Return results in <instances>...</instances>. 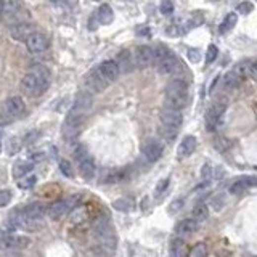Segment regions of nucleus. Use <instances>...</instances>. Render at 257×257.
<instances>
[{
	"label": "nucleus",
	"mask_w": 257,
	"mask_h": 257,
	"mask_svg": "<svg viewBox=\"0 0 257 257\" xmlns=\"http://www.w3.org/2000/svg\"><path fill=\"white\" fill-rule=\"evenodd\" d=\"M50 81H51V76H50L48 68L43 66V64H34V66H31V69L28 71V74L23 76L19 87H21L23 93L29 96H37V95H42L45 90L48 88Z\"/></svg>",
	"instance_id": "obj_1"
},
{
	"label": "nucleus",
	"mask_w": 257,
	"mask_h": 257,
	"mask_svg": "<svg viewBox=\"0 0 257 257\" xmlns=\"http://www.w3.org/2000/svg\"><path fill=\"white\" fill-rule=\"evenodd\" d=\"M166 106L182 109L188 101V86L183 79H173L166 86Z\"/></svg>",
	"instance_id": "obj_2"
},
{
	"label": "nucleus",
	"mask_w": 257,
	"mask_h": 257,
	"mask_svg": "<svg viewBox=\"0 0 257 257\" xmlns=\"http://www.w3.org/2000/svg\"><path fill=\"white\" fill-rule=\"evenodd\" d=\"M87 109H84L81 106L74 105L71 108V111L68 113L66 116V121H64L63 124V135L66 140H73L77 133H79L81 127L84 124V121H86V116H87Z\"/></svg>",
	"instance_id": "obj_3"
},
{
	"label": "nucleus",
	"mask_w": 257,
	"mask_h": 257,
	"mask_svg": "<svg viewBox=\"0 0 257 257\" xmlns=\"http://www.w3.org/2000/svg\"><path fill=\"white\" fill-rule=\"evenodd\" d=\"M154 53H156V68L161 74H171L175 71V68H178V60L175 58V55L172 53L171 50H167L163 45H159V47L154 50Z\"/></svg>",
	"instance_id": "obj_4"
},
{
	"label": "nucleus",
	"mask_w": 257,
	"mask_h": 257,
	"mask_svg": "<svg viewBox=\"0 0 257 257\" xmlns=\"http://www.w3.org/2000/svg\"><path fill=\"white\" fill-rule=\"evenodd\" d=\"M95 235L96 238L100 240L101 246L108 249V251H114L116 249V235L111 228V225L106 222V218H100V220H96L95 223Z\"/></svg>",
	"instance_id": "obj_5"
},
{
	"label": "nucleus",
	"mask_w": 257,
	"mask_h": 257,
	"mask_svg": "<svg viewBox=\"0 0 257 257\" xmlns=\"http://www.w3.org/2000/svg\"><path fill=\"white\" fill-rule=\"evenodd\" d=\"M225 109H227V100L225 98H217L209 106V109L206 111V127H208V130L212 132L220 126Z\"/></svg>",
	"instance_id": "obj_6"
},
{
	"label": "nucleus",
	"mask_w": 257,
	"mask_h": 257,
	"mask_svg": "<svg viewBox=\"0 0 257 257\" xmlns=\"http://www.w3.org/2000/svg\"><path fill=\"white\" fill-rule=\"evenodd\" d=\"M79 199L81 196H71L66 199H60V201H55L53 204L48 206V212L47 214L51 218H61L63 215L69 214L77 204H79Z\"/></svg>",
	"instance_id": "obj_7"
},
{
	"label": "nucleus",
	"mask_w": 257,
	"mask_h": 257,
	"mask_svg": "<svg viewBox=\"0 0 257 257\" xmlns=\"http://www.w3.org/2000/svg\"><path fill=\"white\" fill-rule=\"evenodd\" d=\"M74 156L79 163V171H81V175L84 178H92L95 175V163L93 159L90 158V154L87 153V150L84 146H77V150L74 153Z\"/></svg>",
	"instance_id": "obj_8"
},
{
	"label": "nucleus",
	"mask_w": 257,
	"mask_h": 257,
	"mask_svg": "<svg viewBox=\"0 0 257 257\" xmlns=\"http://www.w3.org/2000/svg\"><path fill=\"white\" fill-rule=\"evenodd\" d=\"M182 121H183V116L180 109L166 106V105L163 109H161V124H163V127L172 128V130H178V127L182 126Z\"/></svg>",
	"instance_id": "obj_9"
},
{
	"label": "nucleus",
	"mask_w": 257,
	"mask_h": 257,
	"mask_svg": "<svg viewBox=\"0 0 257 257\" xmlns=\"http://www.w3.org/2000/svg\"><path fill=\"white\" fill-rule=\"evenodd\" d=\"M133 58H135V66L140 69H145L154 63V60H156V53H154V50L150 47V45H140V47L135 48Z\"/></svg>",
	"instance_id": "obj_10"
},
{
	"label": "nucleus",
	"mask_w": 257,
	"mask_h": 257,
	"mask_svg": "<svg viewBox=\"0 0 257 257\" xmlns=\"http://www.w3.org/2000/svg\"><path fill=\"white\" fill-rule=\"evenodd\" d=\"M29 244V240L24 236H18L11 231H0V248L3 249H21Z\"/></svg>",
	"instance_id": "obj_11"
},
{
	"label": "nucleus",
	"mask_w": 257,
	"mask_h": 257,
	"mask_svg": "<svg viewBox=\"0 0 257 257\" xmlns=\"http://www.w3.org/2000/svg\"><path fill=\"white\" fill-rule=\"evenodd\" d=\"M26 47L31 51V53L34 55H41L43 51H47L48 47H50V42L47 36H43L42 32H34L28 41H26Z\"/></svg>",
	"instance_id": "obj_12"
},
{
	"label": "nucleus",
	"mask_w": 257,
	"mask_h": 257,
	"mask_svg": "<svg viewBox=\"0 0 257 257\" xmlns=\"http://www.w3.org/2000/svg\"><path fill=\"white\" fill-rule=\"evenodd\" d=\"M2 109H3V113L13 121V119H16V118H19V116L24 114L26 106H24V101L19 98V96H10V98L3 103Z\"/></svg>",
	"instance_id": "obj_13"
},
{
	"label": "nucleus",
	"mask_w": 257,
	"mask_h": 257,
	"mask_svg": "<svg viewBox=\"0 0 257 257\" xmlns=\"http://www.w3.org/2000/svg\"><path fill=\"white\" fill-rule=\"evenodd\" d=\"M34 32H37V31L34 29V26L28 21L13 24L10 28V36L15 39V41H19V42H26L32 34H34Z\"/></svg>",
	"instance_id": "obj_14"
},
{
	"label": "nucleus",
	"mask_w": 257,
	"mask_h": 257,
	"mask_svg": "<svg viewBox=\"0 0 257 257\" xmlns=\"http://www.w3.org/2000/svg\"><path fill=\"white\" fill-rule=\"evenodd\" d=\"M96 69H98V73L101 74V77H103V79H105L108 84L114 82V81L119 77V74H121V69H119L118 63H116L114 60L103 61Z\"/></svg>",
	"instance_id": "obj_15"
},
{
	"label": "nucleus",
	"mask_w": 257,
	"mask_h": 257,
	"mask_svg": "<svg viewBox=\"0 0 257 257\" xmlns=\"http://www.w3.org/2000/svg\"><path fill=\"white\" fill-rule=\"evenodd\" d=\"M86 87L88 90V93H98L108 87V82L101 77L98 69H93L92 73L86 77Z\"/></svg>",
	"instance_id": "obj_16"
},
{
	"label": "nucleus",
	"mask_w": 257,
	"mask_h": 257,
	"mask_svg": "<svg viewBox=\"0 0 257 257\" xmlns=\"http://www.w3.org/2000/svg\"><path fill=\"white\" fill-rule=\"evenodd\" d=\"M164 146L158 140H148L143 146V156L146 158L148 163H156V161L163 156Z\"/></svg>",
	"instance_id": "obj_17"
},
{
	"label": "nucleus",
	"mask_w": 257,
	"mask_h": 257,
	"mask_svg": "<svg viewBox=\"0 0 257 257\" xmlns=\"http://www.w3.org/2000/svg\"><path fill=\"white\" fill-rule=\"evenodd\" d=\"M116 63L121 69V73H130V71L135 68V58L128 50H122L121 53L116 58Z\"/></svg>",
	"instance_id": "obj_18"
},
{
	"label": "nucleus",
	"mask_w": 257,
	"mask_h": 257,
	"mask_svg": "<svg viewBox=\"0 0 257 257\" xmlns=\"http://www.w3.org/2000/svg\"><path fill=\"white\" fill-rule=\"evenodd\" d=\"M21 211H23L28 217L37 218V220H41V218L48 212V208H45V206H43L42 203H31V204H28V206H24V208H23Z\"/></svg>",
	"instance_id": "obj_19"
},
{
	"label": "nucleus",
	"mask_w": 257,
	"mask_h": 257,
	"mask_svg": "<svg viewBox=\"0 0 257 257\" xmlns=\"http://www.w3.org/2000/svg\"><path fill=\"white\" fill-rule=\"evenodd\" d=\"M196 145H198L196 138L191 137V135H186L178 145V151H177L178 158H186V156H190V154H193V151L196 150Z\"/></svg>",
	"instance_id": "obj_20"
},
{
	"label": "nucleus",
	"mask_w": 257,
	"mask_h": 257,
	"mask_svg": "<svg viewBox=\"0 0 257 257\" xmlns=\"http://www.w3.org/2000/svg\"><path fill=\"white\" fill-rule=\"evenodd\" d=\"M241 81H243V77L236 73L235 69H231V71H228L227 74L223 76V79H222V86H223V90H235L238 86H240L241 84Z\"/></svg>",
	"instance_id": "obj_21"
},
{
	"label": "nucleus",
	"mask_w": 257,
	"mask_h": 257,
	"mask_svg": "<svg viewBox=\"0 0 257 257\" xmlns=\"http://www.w3.org/2000/svg\"><path fill=\"white\" fill-rule=\"evenodd\" d=\"M196 230H198V222L195 220V218H183V220H180L175 225V231L182 236L195 233Z\"/></svg>",
	"instance_id": "obj_22"
},
{
	"label": "nucleus",
	"mask_w": 257,
	"mask_h": 257,
	"mask_svg": "<svg viewBox=\"0 0 257 257\" xmlns=\"http://www.w3.org/2000/svg\"><path fill=\"white\" fill-rule=\"evenodd\" d=\"M21 10L19 6V0H3V11H2V19L5 21H11V18Z\"/></svg>",
	"instance_id": "obj_23"
},
{
	"label": "nucleus",
	"mask_w": 257,
	"mask_h": 257,
	"mask_svg": "<svg viewBox=\"0 0 257 257\" xmlns=\"http://www.w3.org/2000/svg\"><path fill=\"white\" fill-rule=\"evenodd\" d=\"M32 169H34V161H16L13 166V175L16 178H23L24 175L31 173Z\"/></svg>",
	"instance_id": "obj_24"
},
{
	"label": "nucleus",
	"mask_w": 257,
	"mask_h": 257,
	"mask_svg": "<svg viewBox=\"0 0 257 257\" xmlns=\"http://www.w3.org/2000/svg\"><path fill=\"white\" fill-rule=\"evenodd\" d=\"M185 243L182 238H173L169 244V257H183Z\"/></svg>",
	"instance_id": "obj_25"
},
{
	"label": "nucleus",
	"mask_w": 257,
	"mask_h": 257,
	"mask_svg": "<svg viewBox=\"0 0 257 257\" xmlns=\"http://www.w3.org/2000/svg\"><path fill=\"white\" fill-rule=\"evenodd\" d=\"M114 18V13L111 10V6L109 5H101L98 8V13H96V19H98L100 24H109L113 21Z\"/></svg>",
	"instance_id": "obj_26"
},
{
	"label": "nucleus",
	"mask_w": 257,
	"mask_h": 257,
	"mask_svg": "<svg viewBox=\"0 0 257 257\" xmlns=\"http://www.w3.org/2000/svg\"><path fill=\"white\" fill-rule=\"evenodd\" d=\"M193 217H195L196 222H203L209 217V208L206 206V203L199 201L195 204V208H193Z\"/></svg>",
	"instance_id": "obj_27"
},
{
	"label": "nucleus",
	"mask_w": 257,
	"mask_h": 257,
	"mask_svg": "<svg viewBox=\"0 0 257 257\" xmlns=\"http://www.w3.org/2000/svg\"><path fill=\"white\" fill-rule=\"evenodd\" d=\"M37 183V177L34 173H28V175H24L23 178H18V186L21 190H31L34 188V185Z\"/></svg>",
	"instance_id": "obj_28"
},
{
	"label": "nucleus",
	"mask_w": 257,
	"mask_h": 257,
	"mask_svg": "<svg viewBox=\"0 0 257 257\" xmlns=\"http://www.w3.org/2000/svg\"><path fill=\"white\" fill-rule=\"evenodd\" d=\"M236 21H238V16L235 15V13H228V15L225 16V19L222 21V24H220V32H222V34L228 32L230 29H233Z\"/></svg>",
	"instance_id": "obj_29"
},
{
	"label": "nucleus",
	"mask_w": 257,
	"mask_h": 257,
	"mask_svg": "<svg viewBox=\"0 0 257 257\" xmlns=\"http://www.w3.org/2000/svg\"><path fill=\"white\" fill-rule=\"evenodd\" d=\"M249 186V183H248V177H243V178H240V180H236L235 183H231V186H230V191L233 193V195H241V193L246 190Z\"/></svg>",
	"instance_id": "obj_30"
},
{
	"label": "nucleus",
	"mask_w": 257,
	"mask_h": 257,
	"mask_svg": "<svg viewBox=\"0 0 257 257\" xmlns=\"http://www.w3.org/2000/svg\"><path fill=\"white\" fill-rule=\"evenodd\" d=\"M113 206H114V209H118L121 212H128V211H132L133 203H132V199L121 198V199H116Z\"/></svg>",
	"instance_id": "obj_31"
},
{
	"label": "nucleus",
	"mask_w": 257,
	"mask_h": 257,
	"mask_svg": "<svg viewBox=\"0 0 257 257\" xmlns=\"http://www.w3.org/2000/svg\"><path fill=\"white\" fill-rule=\"evenodd\" d=\"M206 256H208V246L204 243H198L188 253V257H206Z\"/></svg>",
	"instance_id": "obj_32"
},
{
	"label": "nucleus",
	"mask_w": 257,
	"mask_h": 257,
	"mask_svg": "<svg viewBox=\"0 0 257 257\" xmlns=\"http://www.w3.org/2000/svg\"><path fill=\"white\" fill-rule=\"evenodd\" d=\"M60 171L64 173L66 177H74V172H73V167L68 163V161H60Z\"/></svg>",
	"instance_id": "obj_33"
},
{
	"label": "nucleus",
	"mask_w": 257,
	"mask_h": 257,
	"mask_svg": "<svg viewBox=\"0 0 257 257\" xmlns=\"http://www.w3.org/2000/svg\"><path fill=\"white\" fill-rule=\"evenodd\" d=\"M169 183H171V178H164V180H161V182L158 183V186H156V191H154V195H156V196H161V195H163V193L167 190V186H169Z\"/></svg>",
	"instance_id": "obj_34"
},
{
	"label": "nucleus",
	"mask_w": 257,
	"mask_h": 257,
	"mask_svg": "<svg viewBox=\"0 0 257 257\" xmlns=\"http://www.w3.org/2000/svg\"><path fill=\"white\" fill-rule=\"evenodd\" d=\"M159 10H161V13H164V15H171L173 11V5L171 0H163L159 5Z\"/></svg>",
	"instance_id": "obj_35"
},
{
	"label": "nucleus",
	"mask_w": 257,
	"mask_h": 257,
	"mask_svg": "<svg viewBox=\"0 0 257 257\" xmlns=\"http://www.w3.org/2000/svg\"><path fill=\"white\" fill-rule=\"evenodd\" d=\"M10 201H11V191H8V190L0 191V208H5Z\"/></svg>",
	"instance_id": "obj_36"
},
{
	"label": "nucleus",
	"mask_w": 257,
	"mask_h": 257,
	"mask_svg": "<svg viewBox=\"0 0 257 257\" xmlns=\"http://www.w3.org/2000/svg\"><path fill=\"white\" fill-rule=\"evenodd\" d=\"M217 55H218V50H217L215 45H209V48H208V55H206V61H208V64L214 61L215 58H217Z\"/></svg>",
	"instance_id": "obj_37"
},
{
	"label": "nucleus",
	"mask_w": 257,
	"mask_h": 257,
	"mask_svg": "<svg viewBox=\"0 0 257 257\" xmlns=\"http://www.w3.org/2000/svg\"><path fill=\"white\" fill-rule=\"evenodd\" d=\"M253 8H254V6H253V3H251V2H243L238 10H240V13H243V15H248V13L253 11Z\"/></svg>",
	"instance_id": "obj_38"
},
{
	"label": "nucleus",
	"mask_w": 257,
	"mask_h": 257,
	"mask_svg": "<svg viewBox=\"0 0 257 257\" xmlns=\"http://www.w3.org/2000/svg\"><path fill=\"white\" fill-rule=\"evenodd\" d=\"M188 58H190V61H193V63H198L199 61V50H195V48H190L188 50Z\"/></svg>",
	"instance_id": "obj_39"
},
{
	"label": "nucleus",
	"mask_w": 257,
	"mask_h": 257,
	"mask_svg": "<svg viewBox=\"0 0 257 257\" xmlns=\"http://www.w3.org/2000/svg\"><path fill=\"white\" fill-rule=\"evenodd\" d=\"M211 173H212L211 166H209V164H204V166H203V171H201V175H203V178L208 180V178L211 177Z\"/></svg>",
	"instance_id": "obj_40"
},
{
	"label": "nucleus",
	"mask_w": 257,
	"mask_h": 257,
	"mask_svg": "<svg viewBox=\"0 0 257 257\" xmlns=\"http://www.w3.org/2000/svg\"><path fill=\"white\" fill-rule=\"evenodd\" d=\"M182 204H183V201L182 199H175V201H173L172 204H171V208H169V211L171 212H177L180 208H182Z\"/></svg>",
	"instance_id": "obj_41"
},
{
	"label": "nucleus",
	"mask_w": 257,
	"mask_h": 257,
	"mask_svg": "<svg viewBox=\"0 0 257 257\" xmlns=\"http://www.w3.org/2000/svg\"><path fill=\"white\" fill-rule=\"evenodd\" d=\"M251 76L257 79V60H251Z\"/></svg>",
	"instance_id": "obj_42"
},
{
	"label": "nucleus",
	"mask_w": 257,
	"mask_h": 257,
	"mask_svg": "<svg viewBox=\"0 0 257 257\" xmlns=\"http://www.w3.org/2000/svg\"><path fill=\"white\" fill-rule=\"evenodd\" d=\"M36 135H37V132H31L28 135V138H26V143H32V141L36 140Z\"/></svg>",
	"instance_id": "obj_43"
},
{
	"label": "nucleus",
	"mask_w": 257,
	"mask_h": 257,
	"mask_svg": "<svg viewBox=\"0 0 257 257\" xmlns=\"http://www.w3.org/2000/svg\"><path fill=\"white\" fill-rule=\"evenodd\" d=\"M2 11H3V0H0V18H2Z\"/></svg>",
	"instance_id": "obj_44"
}]
</instances>
